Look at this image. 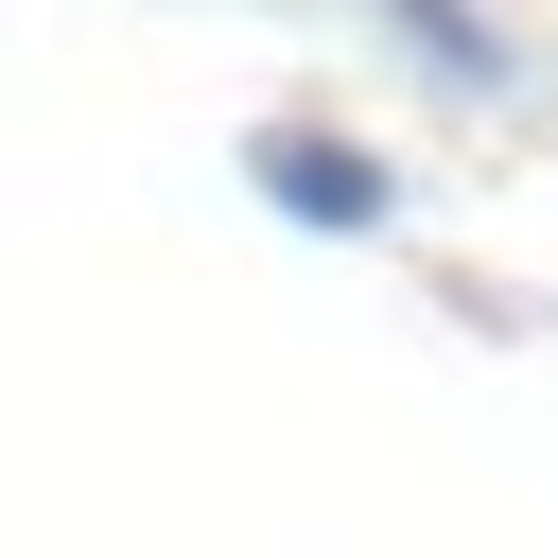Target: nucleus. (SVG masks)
<instances>
[{"label":"nucleus","mask_w":558,"mask_h":558,"mask_svg":"<svg viewBox=\"0 0 558 558\" xmlns=\"http://www.w3.org/2000/svg\"><path fill=\"white\" fill-rule=\"evenodd\" d=\"M244 192H262V209H296V227H331V244H366V227L401 209V174H384L366 140H331V122H279V140H244Z\"/></svg>","instance_id":"obj_1"},{"label":"nucleus","mask_w":558,"mask_h":558,"mask_svg":"<svg viewBox=\"0 0 558 558\" xmlns=\"http://www.w3.org/2000/svg\"><path fill=\"white\" fill-rule=\"evenodd\" d=\"M384 17H401V35H418V52L453 70V87H506V35H488L471 0H384Z\"/></svg>","instance_id":"obj_2"}]
</instances>
